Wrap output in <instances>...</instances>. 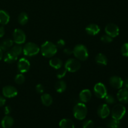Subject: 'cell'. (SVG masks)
<instances>
[{
	"label": "cell",
	"mask_w": 128,
	"mask_h": 128,
	"mask_svg": "<svg viewBox=\"0 0 128 128\" xmlns=\"http://www.w3.org/2000/svg\"><path fill=\"white\" fill-rule=\"evenodd\" d=\"M56 46L58 48H62L65 46L64 40H63L62 39H60V40L57 41Z\"/></svg>",
	"instance_id": "obj_36"
},
{
	"label": "cell",
	"mask_w": 128,
	"mask_h": 128,
	"mask_svg": "<svg viewBox=\"0 0 128 128\" xmlns=\"http://www.w3.org/2000/svg\"><path fill=\"white\" fill-rule=\"evenodd\" d=\"M13 41L17 44H22L26 41V36L25 32L21 29H15L12 34Z\"/></svg>",
	"instance_id": "obj_8"
},
{
	"label": "cell",
	"mask_w": 128,
	"mask_h": 128,
	"mask_svg": "<svg viewBox=\"0 0 128 128\" xmlns=\"http://www.w3.org/2000/svg\"><path fill=\"white\" fill-rule=\"evenodd\" d=\"M85 30H86V33L88 34L89 35L96 36L100 32V28L96 24L91 23L86 26Z\"/></svg>",
	"instance_id": "obj_15"
},
{
	"label": "cell",
	"mask_w": 128,
	"mask_h": 128,
	"mask_svg": "<svg viewBox=\"0 0 128 128\" xmlns=\"http://www.w3.org/2000/svg\"><path fill=\"white\" fill-rule=\"evenodd\" d=\"M17 66L20 72L23 74L29 71L30 68V62L27 59L22 58L18 62Z\"/></svg>",
	"instance_id": "obj_11"
},
{
	"label": "cell",
	"mask_w": 128,
	"mask_h": 128,
	"mask_svg": "<svg viewBox=\"0 0 128 128\" xmlns=\"http://www.w3.org/2000/svg\"><path fill=\"white\" fill-rule=\"evenodd\" d=\"M14 119L11 116L6 115L2 118L1 124L2 128H10L14 124Z\"/></svg>",
	"instance_id": "obj_17"
},
{
	"label": "cell",
	"mask_w": 128,
	"mask_h": 128,
	"mask_svg": "<svg viewBox=\"0 0 128 128\" xmlns=\"http://www.w3.org/2000/svg\"><path fill=\"white\" fill-rule=\"evenodd\" d=\"M11 106H7L4 108V114L6 115H8L11 112Z\"/></svg>",
	"instance_id": "obj_37"
},
{
	"label": "cell",
	"mask_w": 128,
	"mask_h": 128,
	"mask_svg": "<svg viewBox=\"0 0 128 128\" xmlns=\"http://www.w3.org/2000/svg\"><path fill=\"white\" fill-rule=\"evenodd\" d=\"M55 90L59 93H61L63 92L64 91H66V88H67V85L65 81H62V80H60L58 81L56 84H55Z\"/></svg>",
	"instance_id": "obj_25"
},
{
	"label": "cell",
	"mask_w": 128,
	"mask_h": 128,
	"mask_svg": "<svg viewBox=\"0 0 128 128\" xmlns=\"http://www.w3.org/2000/svg\"><path fill=\"white\" fill-rule=\"evenodd\" d=\"M63 52L66 55H71L72 54V50L70 48H65L63 50Z\"/></svg>",
	"instance_id": "obj_38"
},
{
	"label": "cell",
	"mask_w": 128,
	"mask_h": 128,
	"mask_svg": "<svg viewBox=\"0 0 128 128\" xmlns=\"http://www.w3.org/2000/svg\"><path fill=\"white\" fill-rule=\"evenodd\" d=\"M10 51L12 52L13 54H14L16 56H17L18 57L20 54L22 52V47L20 44H16L14 46H12L11 47Z\"/></svg>",
	"instance_id": "obj_27"
},
{
	"label": "cell",
	"mask_w": 128,
	"mask_h": 128,
	"mask_svg": "<svg viewBox=\"0 0 128 128\" xmlns=\"http://www.w3.org/2000/svg\"><path fill=\"white\" fill-rule=\"evenodd\" d=\"M126 108L122 104H117L112 108L111 110L112 118L118 120H121L126 114Z\"/></svg>",
	"instance_id": "obj_5"
},
{
	"label": "cell",
	"mask_w": 128,
	"mask_h": 128,
	"mask_svg": "<svg viewBox=\"0 0 128 128\" xmlns=\"http://www.w3.org/2000/svg\"><path fill=\"white\" fill-rule=\"evenodd\" d=\"M72 53L76 58L80 61H86L88 58L89 54L88 49L84 45L79 44L75 46L72 50Z\"/></svg>",
	"instance_id": "obj_2"
},
{
	"label": "cell",
	"mask_w": 128,
	"mask_h": 128,
	"mask_svg": "<svg viewBox=\"0 0 128 128\" xmlns=\"http://www.w3.org/2000/svg\"><path fill=\"white\" fill-rule=\"evenodd\" d=\"M104 100L107 104H112L115 103L116 102V100H115L114 97L111 94H107L106 96L104 97Z\"/></svg>",
	"instance_id": "obj_30"
},
{
	"label": "cell",
	"mask_w": 128,
	"mask_h": 128,
	"mask_svg": "<svg viewBox=\"0 0 128 128\" xmlns=\"http://www.w3.org/2000/svg\"><path fill=\"white\" fill-rule=\"evenodd\" d=\"M64 68L67 71L71 72H75L78 71L81 68V63L78 60L70 58L66 62Z\"/></svg>",
	"instance_id": "obj_6"
},
{
	"label": "cell",
	"mask_w": 128,
	"mask_h": 128,
	"mask_svg": "<svg viewBox=\"0 0 128 128\" xmlns=\"http://www.w3.org/2000/svg\"><path fill=\"white\" fill-rule=\"evenodd\" d=\"M94 126V123L92 120H86L82 123V128H93Z\"/></svg>",
	"instance_id": "obj_32"
},
{
	"label": "cell",
	"mask_w": 128,
	"mask_h": 128,
	"mask_svg": "<svg viewBox=\"0 0 128 128\" xmlns=\"http://www.w3.org/2000/svg\"><path fill=\"white\" fill-rule=\"evenodd\" d=\"M110 84L112 88L119 90L123 86V80L120 76H113L110 78Z\"/></svg>",
	"instance_id": "obj_13"
},
{
	"label": "cell",
	"mask_w": 128,
	"mask_h": 128,
	"mask_svg": "<svg viewBox=\"0 0 128 128\" xmlns=\"http://www.w3.org/2000/svg\"><path fill=\"white\" fill-rule=\"evenodd\" d=\"M62 61L58 58H53L50 60V65L56 70H60L62 66Z\"/></svg>",
	"instance_id": "obj_22"
},
{
	"label": "cell",
	"mask_w": 128,
	"mask_h": 128,
	"mask_svg": "<svg viewBox=\"0 0 128 128\" xmlns=\"http://www.w3.org/2000/svg\"><path fill=\"white\" fill-rule=\"evenodd\" d=\"M60 128H75L74 123L70 119H62L59 123Z\"/></svg>",
	"instance_id": "obj_18"
},
{
	"label": "cell",
	"mask_w": 128,
	"mask_h": 128,
	"mask_svg": "<svg viewBox=\"0 0 128 128\" xmlns=\"http://www.w3.org/2000/svg\"><path fill=\"white\" fill-rule=\"evenodd\" d=\"M94 92L95 96L100 99L104 98L108 94L106 86L102 82H98L94 86Z\"/></svg>",
	"instance_id": "obj_7"
},
{
	"label": "cell",
	"mask_w": 128,
	"mask_h": 128,
	"mask_svg": "<svg viewBox=\"0 0 128 128\" xmlns=\"http://www.w3.org/2000/svg\"><path fill=\"white\" fill-rule=\"evenodd\" d=\"M88 114V108L83 102H78L73 108V115L78 120H83L86 118Z\"/></svg>",
	"instance_id": "obj_3"
},
{
	"label": "cell",
	"mask_w": 128,
	"mask_h": 128,
	"mask_svg": "<svg viewBox=\"0 0 128 128\" xmlns=\"http://www.w3.org/2000/svg\"><path fill=\"white\" fill-rule=\"evenodd\" d=\"M29 20L28 15L26 12H22L19 14L18 18V21L19 23L21 25H25L26 24L28 23Z\"/></svg>",
	"instance_id": "obj_26"
},
{
	"label": "cell",
	"mask_w": 128,
	"mask_h": 128,
	"mask_svg": "<svg viewBox=\"0 0 128 128\" xmlns=\"http://www.w3.org/2000/svg\"><path fill=\"white\" fill-rule=\"evenodd\" d=\"M2 93L5 98H12L18 94V90L12 86H6L2 88Z\"/></svg>",
	"instance_id": "obj_10"
},
{
	"label": "cell",
	"mask_w": 128,
	"mask_h": 128,
	"mask_svg": "<svg viewBox=\"0 0 128 128\" xmlns=\"http://www.w3.org/2000/svg\"><path fill=\"white\" fill-rule=\"evenodd\" d=\"M105 32L107 35L111 38H116L120 34V28L118 26L114 23L108 24L105 27Z\"/></svg>",
	"instance_id": "obj_9"
},
{
	"label": "cell",
	"mask_w": 128,
	"mask_h": 128,
	"mask_svg": "<svg viewBox=\"0 0 128 128\" xmlns=\"http://www.w3.org/2000/svg\"><path fill=\"white\" fill-rule=\"evenodd\" d=\"M40 48L36 44L29 42L25 44L22 48V53L28 57H32L37 55L40 52Z\"/></svg>",
	"instance_id": "obj_4"
},
{
	"label": "cell",
	"mask_w": 128,
	"mask_h": 128,
	"mask_svg": "<svg viewBox=\"0 0 128 128\" xmlns=\"http://www.w3.org/2000/svg\"><path fill=\"white\" fill-rule=\"evenodd\" d=\"M10 20V14L4 10H0V24L6 25L9 22Z\"/></svg>",
	"instance_id": "obj_21"
},
{
	"label": "cell",
	"mask_w": 128,
	"mask_h": 128,
	"mask_svg": "<svg viewBox=\"0 0 128 128\" xmlns=\"http://www.w3.org/2000/svg\"><path fill=\"white\" fill-rule=\"evenodd\" d=\"M120 126V120L112 118L107 122V126L110 128H118Z\"/></svg>",
	"instance_id": "obj_28"
},
{
	"label": "cell",
	"mask_w": 128,
	"mask_h": 128,
	"mask_svg": "<svg viewBox=\"0 0 128 128\" xmlns=\"http://www.w3.org/2000/svg\"><path fill=\"white\" fill-rule=\"evenodd\" d=\"M5 30L3 26H0V38H2L4 35Z\"/></svg>",
	"instance_id": "obj_40"
},
{
	"label": "cell",
	"mask_w": 128,
	"mask_h": 128,
	"mask_svg": "<svg viewBox=\"0 0 128 128\" xmlns=\"http://www.w3.org/2000/svg\"></svg>",
	"instance_id": "obj_44"
},
{
	"label": "cell",
	"mask_w": 128,
	"mask_h": 128,
	"mask_svg": "<svg viewBox=\"0 0 128 128\" xmlns=\"http://www.w3.org/2000/svg\"><path fill=\"white\" fill-rule=\"evenodd\" d=\"M58 72H57V74H56V76L58 79H62V78L64 77L66 74V72H67V70L65 69V68H60V70H58Z\"/></svg>",
	"instance_id": "obj_33"
},
{
	"label": "cell",
	"mask_w": 128,
	"mask_h": 128,
	"mask_svg": "<svg viewBox=\"0 0 128 128\" xmlns=\"http://www.w3.org/2000/svg\"><path fill=\"white\" fill-rule=\"evenodd\" d=\"M101 40L104 43H110L112 41V38L107 34L102 35L101 38Z\"/></svg>",
	"instance_id": "obj_34"
},
{
	"label": "cell",
	"mask_w": 128,
	"mask_h": 128,
	"mask_svg": "<svg viewBox=\"0 0 128 128\" xmlns=\"http://www.w3.org/2000/svg\"><path fill=\"white\" fill-rule=\"evenodd\" d=\"M102 128V127H98V128Z\"/></svg>",
	"instance_id": "obj_43"
},
{
	"label": "cell",
	"mask_w": 128,
	"mask_h": 128,
	"mask_svg": "<svg viewBox=\"0 0 128 128\" xmlns=\"http://www.w3.org/2000/svg\"><path fill=\"white\" fill-rule=\"evenodd\" d=\"M40 50L42 56L50 58L56 54L58 51V48L53 42L51 41H46L41 45Z\"/></svg>",
	"instance_id": "obj_1"
},
{
	"label": "cell",
	"mask_w": 128,
	"mask_h": 128,
	"mask_svg": "<svg viewBox=\"0 0 128 128\" xmlns=\"http://www.w3.org/2000/svg\"><path fill=\"white\" fill-rule=\"evenodd\" d=\"M121 54L123 56L128 57V42L123 44L121 48Z\"/></svg>",
	"instance_id": "obj_31"
},
{
	"label": "cell",
	"mask_w": 128,
	"mask_h": 128,
	"mask_svg": "<svg viewBox=\"0 0 128 128\" xmlns=\"http://www.w3.org/2000/svg\"><path fill=\"white\" fill-rule=\"evenodd\" d=\"M117 98L122 104L128 103V90L126 88L120 89L117 93Z\"/></svg>",
	"instance_id": "obj_14"
},
{
	"label": "cell",
	"mask_w": 128,
	"mask_h": 128,
	"mask_svg": "<svg viewBox=\"0 0 128 128\" xmlns=\"http://www.w3.org/2000/svg\"><path fill=\"white\" fill-rule=\"evenodd\" d=\"M95 61L100 66H106L108 64V59L105 55L102 53H99L95 58Z\"/></svg>",
	"instance_id": "obj_24"
},
{
	"label": "cell",
	"mask_w": 128,
	"mask_h": 128,
	"mask_svg": "<svg viewBox=\"0 0 128 128\" xmlns=\"http://www.w3.org/2000/svg\"><path fill=\"white\" fill-rule=\"evenodd\" d=\"M6 103V99L2 96H0V107H2Z\"/></svg>",
	"instance_id": "obj_39"
},
{
	"label": "cell",
	"mask_w": 128,
	"mask_h": 128,
	"mask_svg": "<svg viewBox=\"0 0 128 128\" xmlns=\"http://www.w3.org/2000/svg\"><path fill=\"white\" fill-rule=\"evenodd\" d=\"M99 117L102 119H105L109 116L110 114V110L107 104H102L99 106L97 111Z\"/></svg>",
	"instance_id": "obj_12"
},
{
	"label": "cell",
	"mask_w": 128,
	"mask_h": 128,
	"mask_svg": "<svg viewBox=\"0 0 128 128\" xmlns=\"http://www.w3.org/2000/svg\"><path fill=\"white\" fill-rule=\"evenodd\" d=\"M91 97H92V94H91V91L88 90V89L82 90L80 92V95H79L80 101L83 103H86V102H88L89 101H90Z\"/></svg>",
	"instance_id": "obj_16"
},
{
	"label": "cell",
	"mask_w": 128,
	"mask_h": 128,
	"mask_svg": "<svg viewBox=\"0 0 128 128\" xmlns=\"http://www.w3.org/2000/svg\"><path fill=\"white\" fill-rule=\"evenodd\" d=\"M13 40H11L10 39L3 40L0 42V48L2 51H8L13 46Z\"/></svg>",
	"instance_id": "obj_23"
},
{
	"label": "cell",
	"mask_w": 128,
	"mask_h": 128,
	"mask_svg": "<svg viewBox=\"0 0 128 128\" xmlns=\"http://www.w3.org/2000/svg\"><path fill=\"white\" fill-rule=\"evenodd\" d=\"M2 57H3V51L0 48V61L2 60Z\"/></svg>",
	"instance_id": "obj_42"
},
{
	"label": "cell",
	"mask_w": 128,
	"mask_h": 128,
	"mask_svg": "<svg viewBox=\"0 0 128 128\" xmlns=\"http://www.w3.org/2000/svg\"><path fill=\"white\" fill-rule=\"evenodd\" d=\"M36 91L38 93H40V94L43 93L44 91V88L43 85L41 84H38L36 85Z\"/></svg>",
	"instance_id": "obj_35"
},
{
	"label": "cell",
	"mask_w": 128,
	"mask_h": 128,
	"mask_svg": "<svg viewBox=\"0 0 128 128\" xmlns=\"http://www.w3.org/2000/svg\"><path fill=\"white\" fill-rule=\"evenodd\" d=\"M41 100L42 104L45 106H51L52 103V101H53L52 96H51L50 94L48 93L42 94L41 95Z\"/></svg>",
	"instance_id": "obj_20"
},
{
	"label": "cell",
	"mask_w": 128,
	"mask_h": 128,
	"mask_svg": "<svg viewBox=\"0 0 128 128\" xmlns=\"http://www.w3.org/2000/svg\"><path fill=\"white\" fill-rule=\"evenodd\" d=\"M123 86H124L125 88L128 90V78H126L124 81H123Z\"/></svg>",
	"instance_id": "obj_41"
},
{
	"label": "cell",
	"mask_w": 128,
	"mask_h": 128,
	"mask_svg": "<svg viewBox=\"0 0 128 128\" xmlns=\"http://www.w3.org/2000/svg\"><path fill=\"white\" fill-rule=\"evenodd\" d=\"M18 60V56L12 53L11 51H9L6 52L4 56V61L6 63L11 64L14 62Z\"/></svg>",
	"instance_id": "obj_19"
},
{
	"label": "cell",
	"mask_w": 128,
	"mask_h": 128,
	"mask_svg": "<svg viewBox=\"0 0 128 128\" xmlns=\"http://www.w3.org/2000/svg\"><path fill=\"white\" fill-rule=\"evenodd\" d=\"M14 81L17 84H22L25 81V76L22 73L18 74L14 78Z\"/></svg>",
	"instance_id": "obj_29"
}]
</instances>
